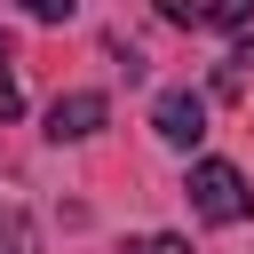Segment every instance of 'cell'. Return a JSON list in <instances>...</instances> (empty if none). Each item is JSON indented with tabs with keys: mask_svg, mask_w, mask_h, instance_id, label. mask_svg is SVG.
<instances>
[{
	"mask_svg": "<svg viewBox=\"0 0 254 254\" xmlns=\"http://www.w3.org/2000/svg\"><path fill=\"white\" fill-rule=\"evenodd\" d=\"M183 190H190V214H198V222H214V230H230V222H246V214H254V190H246V175H238L230 159H198Z\"/></svg>",
	"mask_w": 254,
	"mask_h": 254,
	"instance_id": "1",
	"label": "cell"
},
{
	"mask_svg": "<svg viewBox=\"0 0 254 254\" xmlns=\"http://www.w3.org/2000/svg\"><path fill=\"white\" fill-rule=\"evenodd\" d=\"M151 135L175 143V151H190V143L206 135V95H198V87H159V103H151Z\"/></svg>",
	"mask_w": 254,
	"mask_h": 254,
	"instance_id": "2",
	"label": "cell"
},
{
	"mask_svg": "<svg viewBox=\"0 0 254 254\" xmlns=\"http://www.w3.org/2000/svg\"><path fill=\"white\" fill-rule=\"evenodd\" d=\"M103 119H111V95H103V87H71V95L48 103V135H56V143H87Z\"/></svg>",
	"mask_w": 254,
	"mask_h": 254,
	"instance_id": "3",
	"label": "cell"
},
{
	"mask_svg": "<svg viewBox=\"0 0 254 254\" xmlns=\"http://www.w3.org/2000/svg\"><path fill=\"white\" fill-rule=\"evenodd\" d=\"M0 254H40V222L24 206H0Z\"/></svg>",
	"mask_w": 254,
	"mask_h": 254,
	"instance_id": "4",
	"label": "cell"
},
{
	"mask_svg": "<svg viewBox=\"0 0 254 254\" xmlns=\"http://www.w3.org/2000/svg\"><path fill=\"white\" fill-rule=\"evenodd\" d=\"M246 79H254V40H238V48L222 56V71H214V95H238Z\"/></svg>",
	"mask_w": 254,
	"mask_h": 254,
	"instance_id": "5",
	"label": "cell"
},
{
	"mask_svg": "<svg viewBox=\"0 0 254 254\" xmlns=\"http://www.w3.org/2000/svg\"><path fill=\"white\" fill-rule=\"evenodd\" d=\"M246 16H254V0H206L198 8V24H222V32H238Z\"/></svg>",
	"mask_w": 254,
	"mask_h": 254,
	"instance_id": "6",
	"label": "cell"
},
{
	"mask_svg": "<svg viewBox=\"0 0 254 254\" xmlns=\"http://www.w3.org/2000/svg\"><path fill=\"white\" fill-rule=\"evenodd\" d=\"M71 8H79V0H24L32 24H71Z\"/></svg>",
	"mask_w": 254,
	"mask_h": 254,
	"instance_id": "7",
	"label": "cell"
},
{
	"mask_svg": "<svg viewBox=\"0 0 254 254\" xmlns=\"http://www.w3.org/2000/svg\"><path fill=\"white\" fill-rule=\"evenodd\" d=\"M127 254H190V238H175V230H159V238H143V246H127Z\"/></svg>",
	"mask_w": 254,
	"mask_h": 254,
	"instance_id": "8",
	"label": "cell"
},
{
	"mask_svg": "<svg viewBox=\"0 0 254 254\" xmlns=\"http://www.w3.org/2000/svg\"><path fill=\"white\" fill-rule=\"evenodd\" d=\"M151 8H159L167 24H198V0H151Z\"/></svg>",
	"mask_w": 254,
	"mask_h": 254,
	"instance_id": "9",
	"label": "cell"
},
{
	"mask_svg": "<svg viewBox=\"0 0 254 254\" xmlns=\"http://www.w3.org/2000/svg\"><path fill=\"white\" fill-rule=\"evenodd\" d=\"M16 111H24V95H16L8 79H0V119H16Z\"/></svg>",
	"mask_w": 254,
	"mask_h": 254,
	"instance_id": "10",
	"label": "cell"
},
{
	"mask_svg": "<svg viewBox=\"0 0 254 254\" xmlns=\"http://www.w3.org/2000/svg\"><path fill=\"white\" fill-rule=\"evenodd\" d=\"M0 71H8V32H0Z\"/></svg>",
	"mask_w": 254,
	"mask_h": 254,
	"instance_id": "11",
	"label": "cell"
}]
</instances>
